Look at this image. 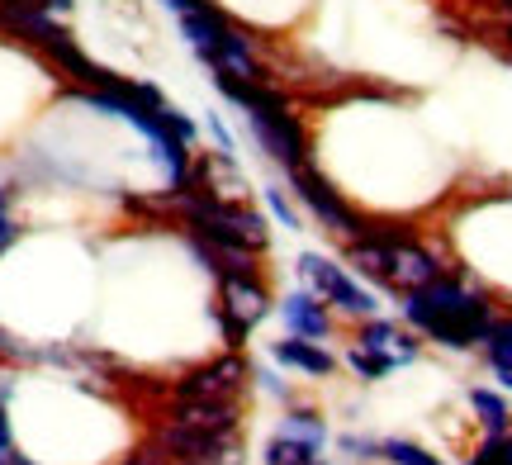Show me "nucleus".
<instances>
[{
    "instance_id": "f257e3e1",
    "label": "nucleus",
    "mask_w": 512,
    "mask_h": 465,
    "mask_svg": "<svg viewBox=\"0 0 512 465\" xmlns=\"http://www.w3.org/2000/svg\"><path fill=\"white\" fill-rule=\"evenodd\" d=\"M399 314L413 333L432 337L446 352H475V347H484L498 309L479 285H470V280L460 276V266H451L446 276L427 280L418 290H403Z\"/></svg>"
},
{
    "instance_id": "f03ea898",
    "label": "nucleus",
    "mask_w": 512,
    "mask_h": 465,
    "mask_svg": "<svg viewBox=\"0 0 512 465\" xmlns=\"http://www.w3.org/2000/svg\"><path fill=\"white\" fill-rule=\"evenodd\" d=\"M285 181H290V190H294V200L309 209L318 224L328 228V233H337L342 242H351V238H361L366 233V224H370V214H361V209L347 200V190H337L318 171V162H304V167H294V171H285Z\"/></svg>"
},
{
    "instance_id": "7ed1b4c3",
    "label": "nucleus",
    "mask_w": 512,
    "mask_h": 465,
    "mask_svg": "<svg viewBox=\"0 0 512 465\" xmlns=\"http://www.w3.org/2000/svg\"><path fill=\"white\" fill-rule=\"evenodd\" d=\"M299 276H304V285H309L313 295H323L337 314L356 318V323H366V318L380 314V299H375V290H370V285H361L347 266H337V261L323 257V252H299Z\"/></svg>"
},
{
    "instance_id": "20e7f679",
    "label": "nucleus",
    "mask_w": 512,
    "mask_h": 465,
    "mask_svg": "<svg viewBox=\"0 0 512 465\" xmlns=\"http://www.w3.org/2000/svg\"><path fill=\"white\" fill-rule=\"evenodd\" d=\"M271 314V290L261 271H238V276H219V323L228 333V347L238 352L247 333H252L261 318Z\"/></svg>"
},
{
    "instance_id": "39448f33",
    "label": "nucleus",
    "mask_w": 512,
    "mask_h": 465,
    "mask_svg": "<svg viewBox=\"0 0 512 465\" xmlns=\"http://www.w3.org/2000/svg\"><path fill=\"white\" fill-rule=\"evenodd\" d=\"M389 247V285H394V295H403V290H418V285H427V280L446 276L451 266H446V257L441 252H432L422 238H408V242H384Z\"/></svg>"
},
{
    "instance_id": "423d86ee",
    "label": "nucleus",
    "mask_w": 512,
    "mask_h": 465,
    "mask_svg": "<svg viewBox=\"0 0 512 465\" xmlns=\"http://www.w3.org/2000/svg\"><path fill=\"white\" fill-rule=\"evenodd\" d=\"M242 380H247V361L238 352L209 361L200 371H190L176 380V399H238Z\"/></svg>"
},
{
    "instance_id": "0eeeda50",
    "label": "nucleus",
    "mask_w": 512,
    "mask_h": 465,
    "mask_svg": "<svg viewBox=\"0 0 512 465\" xmlns=\"http://www.w3.org/2000/svg\"><path fill=\"white\" fill-rule=\"evenodd\" d=\"M356 347H366V352H375V356H384V361H389V366H394V371H399V366H408V361H418V337L413 333H403L399 323H389V318H366V323H361V333H356Z\"/></svg>"
},
{
    "instance_id": "6e6552de",
    "label": "nucleus",
    "mask_w": 512,
    "mask_h": 465,
    "mask_svg": "<svg viewBox=\"0 0 512 465\" xmlns=\"http://www.w3.org/2000/svg\"><path fill=\"white\" fill-rule=\"evenodd\" d=\"M280 318L294 337H313L323 342L332 333V314H328V299L313 295V290H294V295L280 299Z\"/></svg>"
},
{
    "instance_id": "1a4fd4ad",
    "label": "nucleus",
    "mask_w": 512,
    "mask_h": 465,
    "mask_svg": "<svg viewBox=\"0 0 512 465\" xmlns=\"http://www.w3.org/2000/svg\"><path fill=\"white\" fill-rule=\"evenodd\" d=\"M275 361L299 375H313V380H323V375L337 371V356H332L328 347H318L313 337H294V333L285 337V342H275Z\"/></svg>"
},
{
    "instance_id": "9d476101",
    "label": "nucleus",
    "mask_w": 512,
    "mask_h": 465,
    "mask_svg": "<svg viewBox=\"0 0 512 465\" xmlns=\"http://www.w3.org/2000/svg\"><path fill=\"white\" fill-rule=\"evenodd\" d=\"M470 409L479 413V423H484L489 437H508L512 432V409L498 390H470Z\"/></svg>"
},
{
    "instance_id": "9b49d317",
    "label": "nucleus",
    "mask_w": 512,
    "mask_h": 465,
    "mask_svg": "<svg viewBox=\"0 0 512 465\" xmlns=\"http://www.w3.org/2000/svg\"><path fill=\"white\" fill-rule=\"evenodd\" d=\"M266 465H323V447H309V442H299V437H285V432H275L271 442H266Z\"/></svg>"
},
{
    "instance_id": "f8f14e48",
    "label": "nucleus",
    "mask_w": 512,
    "mask_h": 465,
    "mask_svg": "<svg viewBox=\"0 0 512 465\" xmlns=\"http://www.w3.org/2000/svg\"><path fill=\"white\" fill-rule=\"evenodd\" d=\"M285 437H299V442H309V447H328V423L318 418L313 409H290L285 413V423H280Z\"/></svg>"
},
{
    "instance_id": "ddd939ff",
    "label": "nucleus",
    "mask_w": 512,
    "mask_h": 465,
    "mask_svg": "<svg viewBox=\"0 0 512 465\" xmlns=\"http://www.w3.org/2000/svg\"><path fill=\"white\" fill-rule=\"evenodd\" d=\"M484 356H489V366L498 371H512V318H494V328L484 337Z\"/></svg>"
},
{
    "instance_id": "4468645a",
    "label": "nucleus",
    "mask_w": 512,
    "mask_h": 465,
    "mask_svg": "<svg viewBox=\"0 0 512 465\" xmlns=\"http://www.w3.org/2000/svg\"><path fill=\"white\" fill-rule=\"evenodd\" d=\"M380 461H389V465H441L432 451H422L418 442H403V437H384Z\"/></svg>"
},
{
    "instance_id": "2eb2a0df",
    "label": "nucleus",
    "mask_w": 512,
    "mask_h": 465,
    "mask_svg": "<svg viewBox=\"0 0 512 465\" xmlns=\"http://www.w3.org/2000/svg\"><path fill=\"white\" fill-rule=\"evenodd\" d=\"M347 366H351L356 375H361V380H384V375L394 371V366H389L384 356L366 352V347H351V352H347Z\"/></svg>"
},
{
    "instance_id": "dca6fc26",
    "label": "nucleus",
    "mask_w": 512,
    "mask_h": 465,
    "mask_svg": "<svg viewBox=\"0 0 512 465\" xmlns=\"http://www.w3.org/2000/svg\"><path fill=\"white\" fill-rule=\"evenodd\" d=\"M266 209L280 219V228H299V224H304V219H299V209H294V200L285 195V186H266Z\"/></svg>"
},
{
    "instance_id": "f3484780",
    "label": "nucleus",
    "mask_w": 512,
    "mask_h": 465,
    "mask_svg": "<svg viewBox=\"0 0 512 465\" xmlns=\"http://www.w3.org/2000/svg\"><path fill=\"white\" fill-rule=\"evenodd\" d=\"M204 129H209V138L219 143V152H223V157H233V152H238V138L228 133V124H223V119H219V110H214V114H209V119H204Z\"/></svg>"
},
{
    "instance_id": "a211bd4d",
    "label": "nucleus",
    "mask_w": 512,
    "mask_h": 465,
    "mask_svg": "<svg viewBox=\"0 0 512 465\" xmlns=\"http://www.w3.org/2000/svg\"><path fill=\"white\" fill-rule=\"evenodd\" d=\"M342 451H351L356 461H380V442H366V437H342Z\"/></svg>"
},
{
    "instance_id": "6ab92c4d",
    "label": "nucleus",
    "mask_w": 512,
    "mask_h": 465,
    "mask_svg": "<svg viewBox=\"0 0 512 465\" xmlns=\"http://www.w3.org/2000/svg\"><path fill=\"white\" fill-rule=\"evenodd\" d=\"M15 242H19V224L10 219V214H0V257H5Z\"/></svg>"
},
{
    "instance_id": "aec40b11",
    "label": "nucleus",
    "mask_w": 512,
    "mask_h": 465,
    "mask_svg": "<svg viewBox=\"0 0 512 465\" xmlns=\"http://www.w3.org/2000/svg\"><path fill=\"white\" fill-rule=\"evenodd\" d=\"M10 447H15V428H10V413L0 404V456H10Z\"/></svg>"
},
{
    "instance_id": "412c9836",
    "label": "nucleus",
    "mask_w": 512,
    "mask_h": 465,
    "mask_svg": "<svg viewBox=\"0 0 512 465\" xmlns=\"http://www.w3.org/2000/svg\"><path fill=\"white\" fill-rule=\"evenodd\" d=\"M256 380H261V390H266V394H275V399H285V385H280V375L256 371Z\"/></svg>"
},
{
    "instance_id": "4be33fe9",
    "label": "nucleus",
    "mask_w": 512,
    "mask_h": 465,
    "mask_svg": "<svg viewBox=\"0 0 512 465\" xmlns=\"http://www.w3.org/2000/svg\"><path fill=\"white\" fill-rule=\"evenodd\" d=\"M0 214H10V190L0 186Z\"/></svg>"
}]
</instances>
